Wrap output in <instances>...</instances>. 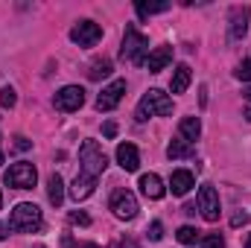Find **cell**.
I'll return each instance as SVG.
<instances>
[{"label": "cell", "mask_w": 251, "mask_h": 248, "mask_svg": "<svg viewBox=\"0 0 251 248\" xmlns=\"http://www.w3.org/2000/svg\"><path fill=\"white\" fill-rule=\"evenodd\" d=\"M82 102H85V91H82L79 85H64L62 91L53 97V105H56L59 111H79Z\"/></svg>", "instance_id": "obj_9"}, {"label": "cell", "mask_w": 251, "mask_h": 248, "mask_svg": "<svg viewBox=\"0 0 251 248\" xmlns=\"http://www.w3.org/2000/svg\"><path fill=\"white\" fill-rule=\"evenodd\" d=\"M199 243H201V248H225V240H222V234H204Z\"/></svg>", "instance_id": "obj_24"}, {"label": "cell", "mask_w": 251, "mask_h": 248, "mask_svg": "<svg viewBox=\"0 0 251 248\" xmlns=\"http://www.w3.org/2000/svg\"><path fill=\"white\" fill-rule=\"evenodd\" d=\"M105 76H111V62H108V59H97V62L91 64V70H88V79L100 82V79H105Z\"/></svg>", "instance_id": "obj_21"}, {"label": "cell", "mask_w": 251, "mask_h": 248, "mask_svg": "<svg viewBox=\"0 0 251 248\" xmlns=\"http://www.w3.org/2000/svg\"><path fill=\"white\" fill-rule=\"evenodd\" d=\"M41 225H44L41 210H38V204H29V201L18 204L9 216V231H18V234H35V231H41Z\"/></svg>", "instance_id": "obj_1"}, {"label": "cell", "mask_w": 251, "mask_h": 248, "mask_svg": "<svg viewBox=\"0 0 251 248\" xmlns=\"http://www.w3.org/2000/svg\"><path fill=\"white\" fill-rule=\"evenodd\" d=\"M134 9H137V15H140V18H146V15L167 12V9H170V3H143V0H137V3H134Z\"/></svg>", "instance_id": "obj_22"}, {"label": "cell", "mask_w": 251, "mask_h": 248, "mask_svg": "<svg viewBox=\"0 0 251 248\" xmlns=\"http://www.w3.org/2000/svg\"><path fill=\"white\" fill-rule=\"evenodd\" d=\"M243 94H246V117L251 120V88H246Z\"/></svg>", "instance_id": "obj_32"}, {"label": "cell", "mask_w": 251, "mask_h": 248, "mask_svg": "<svg viewBox=\"0 0 251 248\" xmlns=\"http://www.w3.org/2000/svg\"><path fill=\"white\" fill-rule=\"evenodd\" d=\"M173 62V47H155L152 53H149V59H146V67H149V73H161L167 64Z\"/></svg>", "instance_id": "obj_15"}, {"label": "cell", "mask_w": 251, "mask_h": 248, "mask_svg": "<svg viewBox=\"0 0 251 248\" xmlns=\"http://www.w3.org/2000/svg\"><path fill=\"white\" fill-rule=\"evenodd\" d=\"M161 237H164V225H161V222H152V225H149V240L158 243Z\"/></svg>", "instance_id": "obj_28"}, {"label": "cell", "mask_w": 251, "mask_h": 248, "mask_svg": "<svg viewBox=\"0 0 251 248\" xmlns=\"http://www.w3.org/2000/svg\"><path fill=\"white\" fill-rule=\"evenodd\" d=\"M38 248H44V246H38Z\"/></svg>", "instance_id": "obj_36"}, {"label": "cell", "mask_w": 251, "mask_h": 248, "mask_svg": "<svg viewBox=\"0 0 251 248\" xmlns=\"http://www.w3.org/2000/svg\"><path fill=\"white\" fill-rule=\"evenodd\" d=\"M178 134H181V140H199V134H201V123H199V117H184L181 123H178Z\"/></svg>", "instance_id": "obj_18"}, {"label": "cell", "mask_w": 251, "mask_h": 248, "mask_svg": "<svg viewBox=\"0 0 251 248\" xmlns=\"http://www.w3.org/2000/svg\"><path fill=\"white\" fill-rule=\"evenodd\" d=\"M117 164L123 167L126 173H137V167H140V152H137L134 143H120V146H117Z\"/></svg>", "instance_id": "obj_12"}, {"label": "cell", "mask_w": 251, "mask_h": 248, "mask_svg": "<svg viewBox=\"0 0 251 248\" xmlns=\"http://www.w3.org/2000/svg\"><path fill=\"white\" fill-rule=\"evenodd\" d=\"M167 155H170V161H181V158H193L196 155V149H193V143H187V140H173L170 146H167Z\"/></svg>", "instance_id": "obj_19"}, {"label": "cell", "mask_w": 251, "mask_h": 248, "mask_svg": "<svg viewBox=\"0 0 251 248\" xmlns=\"http://www.w3.org/2000/svg\"><path fill=\"white\" fill-rule=\"evenodd\" d=\"M47 196H50V204H56V207L64 201V181H62L59 173H53L47 178Z\"/></svg>", "instance_id": "obj_20"}, {"label": "cell", "mask_w": 251, "mask_h": 248, "mask_svg": "<svg viewBox=\"0 0 251 248\" xmlns=\"http://www.w3.org/2000/svg\"><path fill=\"white\" fill-rule=\"evenodd\" d=\"M15 102H18L15 91H12V88H3V91H0V105H3V108H15Z\"/></svg>", "instance_id": "obj_26"}, {"label": "cell", "mask_w": 251, "mask_h": 248, "mask_svg": "<svg viewBox=\"0 0 251 248\" xmlns=\"http://www.w3.org/2000/svg\"><path fill=\"white\" fill-rule=\"evenodd\" d=\"M0 164H3V152H0Z\"/></svg>", "instance_id": "obj_35"}, {"label": "cell", "mask_w": 251, "mask_h": 248, "mask_svg": "<svg viewBox=\"0 0 251 248\" xmlns=\"http://www.w3.org/2000/svg\"><path fill=\"white\" fill-rule=\"evenodd\" d=\"M29 146H32V143H29V140H26L24 134H18V137H15V149H18V152H26Z\"/></svg>", "instance_id": "obj_29"}, {"label": "cell", "mask_w": 251, "mask_h": 248, "mask_svg": "<svg viewBox=\"0 0 251 248\" xmlns=\"http://www.w3.org/2000/svg\"><path fill=\"white\" fill-rule=\"evenodd\" d=\"M111 210H114V216L117 219H134L137 216V198H134V193L131 190H114V196H111Z\"/></svg>", "instance_id": "obj_6"}, {"label": "cell", "mask_w": 251, "mask_h": 248, "mask_svg": "<svg viewBox=\"0 0 251 248\" xmlns=\"http://www.w3.org/2000/svg\"><path fill=\"white\" fill-rule=\"evenodd\" d=\"M79 161H82V173L91 175V178L102 175L105 167H108V158H105V152H102V146H100L97 140H85V143H82V149H79Z\"/></svg>", "instance_id": "obj_4"}, {"label": "cell", "mask_w": 251, "mask_h": 248, "mask_svg": "<svg viewBox=\"0 0 251 248\" xmlns=\"http://www.w3.org/2000/svg\"><path fill=\"white\" fill-rule=\"evenodd\" d=\"M140 190H143V196L152 198V201L164 198V193H167V187H164V181H161V175H155V173L140 175Z\"/></svg>", "instance_id": "obj_13"}, {"label": "cell", "mask_w": 251, "mask_h": 248, "mask_svg": "<svg viewBox=\"0 0 251 248\" xmlns=\"http://www.w3.org/2000/svg\"><path fill=\"white\" fill-rule=\"evenodd\" d=\"M3 181L9 187H15V190H32L35 181H38V173H35V167H32L29 161H18V164H12V167L6 170Z\"/></svg>", "instance_id": "obj_5"}, {"label": "cell", "mask_w": 251, "mask_h": 248, "mask_svg": "<svg viewBox=\"0 0 251 248\" xmlns=\"http://www.w3.org/2000/svg\"><path fill=\"white\" fill-rule=\"evenodd\" d=\"M70 222H73V225H91V216L82 213V210H73V213H70Z\"/></svg>", "instance_id": "obj_27"}, {"label": "cell", "mask_w": 251, "mask_h": 248, "mask_svg": "<svg viewBox=\"0 0 251 248\" xmlns=\"http://www.w3.org/2000/svg\"><path fill=\"white\" fill-rule=\"evenodd\" d=\"M120 56L131 64H146V59H149V38L143 32H137V26H131V24L126 26Z\"/></svg>", "instance_id": "obj_2"}, {"label": "cell", "mask_w": 251, "mask_h": 248, "mask_svg": "<svg viewBox=\"0 0 251 248\" xmlns=\"http://www.w3.org/2000/svg\"><path fill=\"white\" fill-rule=\"evenodd\" d=\"M176 237H178V243H181V246H196V240H201V237H199V231H196V228H190V225L178 228V234H176Z\"/></svg>", "instance_id": "obj_23"}, {"label": "cell", "mask_w": 251, "mask_h": 248, "mask_svg": "<svg viewBox=\"0 0 251 248\" xmlns=\"http://www.w3.org/2000/svg\"><path fill=\"white\" fill-rule=\"evenodd\" d=\"M246 248H251V234H249V240H246Z\"/></svg>", "instance_id": "obj_33"}, {"label": "cell", "mask_w": 251, "mask_h": 248, "mask_svg": "<svg viewBox=\"0 0 251 248\" xmlns=\"http://www.w3.org/2000/svg\"><path fill=\"white\" fill-rule=\"evenodd\" d=\"M193 187H196V178H193L190 170H176V173H173V178H170V190H173V196H187Z\"/></svg>", "instance_id": "obj_14"}, {"label": "cell", "mask_w": 251, "mask_h": 248, "mask_svg": "<svg viewBox=\"0 0 251 248\" xmlns=\"http://www.w3.org/2000/svg\"><path fill=\"white\" fill-rule=\"evenodd\" d=\"M94 187H97V178H91V175H76V181L70 187V196L76 198V201H82V198H88L91 193H94Z\"/></svg>", "instance_id": "obj_16"}, {"label": "cell", "mask_w": 251, "mask_h": 248, "mask_svg": "<svg viewBox=\"0 0 251 248\" xmlns=\"http://www.w3.org/2000/svg\"><path fill=\"white\" fill-rule=\"evenodd\" d=\"M234 76L240 79V82H251V59L237 64V70H234Z\"/></svg>", "instance_id": "obj_25"}, {"label": "cell", "mask_w": 251, "mask_h": 248, "mask_svg": "<svg viewBox=\"0 0 251 248\" xmlns=\"http://www.w3.org/2000/svg\"><path fill=\"white\" fill-rule=\"evenodd\" d=\"M102 134H105V137H114V134H117V125H114V123H105V125H102Z\"/></svg>", "instance_id": "obj_31"}, {"label": "cell", "mask_w": 251, "mask_h": 248, "mask_svg": "<svg viewBox=\"0 0 251 248\" xmlns=\"http://www.w3.org/2000/svg\"><path fill=\"white\" fill-rule=\"evenodd\" d=\"M190 79H193V76H190V67H187V64H178V67L173 70L170 91H173V94H184V91H187V85H190Z\"/></svg>", "instance_id": "obj_17"}, {"label": "cell", "mask_w": 251, "mask_h": 248, "mask_svg": "<svg viewBox=\"0 0 251 248\" xmlns=\"http://www.w3.org/2000/svg\"><path fill=\"white\" fill-rule=\"evenodd\" d=\"M167 114H173V99L164 91L152 88L149 94H143V99L137 105V120L140 123H146L149 117H167Z\"/></svg>", "instance_id": "obj_3"}, {"label": "cell", "mask_w": 251, "mask_h": 248, "mask_svg": "<svg viewBox=\"0 0 251 248\" xmlns=\"http://www.w3.org/2000/svg\"><path fill=\"white\" fill-rule=\"evenodd\" d=\"M126 94V82L123 79H114L108 88H102V94L97 97V108L100 111H114L117 105H120V99H123Z\"/></svg>", "instance_id": "obj_10"}, {"label": "cell", "mask_w": 251, "mask_h": 248, "mask_svg": "<svg viewBox=\"0 0 251 248\" xmlns=\"http://www.w3.org/2000/svg\"><path fill=\"white\" fill-rule=\"evenodd\" d=\"M0 207H3V193H0Z\"/></svg>", "instance_id": "obj_34"}, {"label": "cell", "mask_w": 251, "mask_h": 248, "mask_svg": "<svg viewBox=\"0 0 251 248\" xmlns=\"http://www.w3.org/2000/svg\"><path fill=\"white\" fill-rule=\"evenodd\" d=\"M246 222H249V213H246V210L231 216V225H234V228H240V225H246Z\"/></svg>", "instance_id": "obj_30"}, {"label": "cell", "mask_w": 251, "mask_h": 248, "mask_svg": "<svg viewBox=\"0 0 251 248\" xmlns=\"http://www.w3.org/2000/svg\"><path fill=\"white\" fill-rule=\"evenodd\" d=\"M249 15L251 9L249 6H231V38H246L249 32Z\"/></svg>", "instance_id": "obj_11"}, {"label": "cell", "mask_w": 251, "mask_h": 248, "mask_svg": "<svg viewBox=\"0 0 251 248\" xmlns=\"http://www.w3.org/2000/svg\"><path fill=\"white\" fill-rule=\"evenodd\" d=\"M199 210L207 222H216L222 207H219V193L213 190V184H201L199 187Z\"/></svg>", "instance_id": "obj_8"}, {"label": "cell", "mask_w": 251, "mask_h": 248, "mask_svg": "<svg viewBox=\"0 0 251 248\" xmlns=\"http://www.w3.org/2000/svg\"><path fill=\"white\" fill-rule=\"evenodd\" d=\"M100 38H102V26L94 24V21H79V24L70 29V41L79 44V47H94Z\"/></svg>", "instance_id": "obj_7"}]
</instances>
